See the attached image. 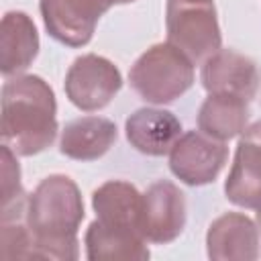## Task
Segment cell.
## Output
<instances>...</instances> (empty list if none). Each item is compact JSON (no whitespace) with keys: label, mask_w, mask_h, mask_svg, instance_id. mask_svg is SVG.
<instances>
[{"label":"cell","mask_w":261,"mask_h":261,"mask_svg":"<svg viewBox=\"0 0 261 261\" xmlns=\"http://www.w3.org/2000/svg\"><path fill=\"white\" fill-rule=\"evenodd\" d=\"M84 216L82 192L69 175L53 173L41 179L27 204L33 259H77V230Z\"/></svg>","instance_id":"cell-1"},{"label":"cell","mask_w":261,"mask_h":261,"mask_svg":"<svg viewBox=\"0 0 261 261\" xmlns=\"http://www.w3.org/2000/svg\"><path fill=\"white\" fill-rule=\"evenodd\" d=\"M57 137L53 88L39 75H12L2 86V143L20 157H33Z\"/></svg>","instance_id":"cell-2"},{"label":"cell","mask_w":261,"mask_h":261,"mask_svg":"<svg viewBox=\"0 0 261 261\" xmlns=\"http://www.w3.org/2000/svg\"><path fill=\"white\" fill-rule=\"evenodd\" d=\"M192 59L169 41L149 47L130 65L128 82L149 104L163 106L175 102L194 86Z\"/></svg>","instance_id":"cell-3"},{"label":"cell","mask_w":261,"mask_h":261,"mask_svg":"<svg viewBox=\"0 0 261 261\" xmlns=\"http://www.w3.org/2000/svg\"><path fill=\"white\" fill-rule=\"evenodd\" d=\"M167 41L184 51L192 63H204L222 49V35L214 0H167Z\"/></svg>","instance_id":"cell-4"},{"label":"cell","mask_w":261,"mask_h":261,"mask_svg":"<svg viewBox=\"0 0 261 261\" xmlns=\"http://www.w3.org/2000/svg\"><path fill=\"white\" fill-rule=\"evenodd\" d=\"M65 96L69 102L84 110L96 112L106 108L122 88V75L118 67L96 53H86L73 59L65 73Z\"/></svg>","instance_id":"cell-5"},{"label":"cell","mask_w":261,"mask_h":261,"mask_svg":"<svg viewBox=\"0 0 261 261\" xmlns=\"http://www.w3.org/2000/svg\"><path fill=\"white\" fill-rule=\"evenodd\" d=\"M228 159L224 141H216L202 130L181 133L169 151V169L186 186L200 188L212 184Z\"/></svg>","instance_id":"cell-6"},{"label":"cell","mask_w":261,"mask_h":261,"mask_svg":"<svg viewBox=\"0 0 261 261\" xmlns=\"http://www.w3.org/2000/svg\"><path fill=\"white\" fill-rule=\"evenodd\" d=\"M118 0H41L39 10L47 33L61 45L84 47L92 41L98 20Z\"/></svg>","instance_id":"cell-7"},{"label":"cell","mask_w":261,"mask_h":261,"mask_svg":"<svg viewBox=\"0 0 261 261\" xmlns=\"http://www.w3.org/2000/svg\"><path fill=\"white\" fill-rule=\"evenodd\" d=\"M188 206L184 192L167 179H159L143 194L141 230L147 243L167 245L173 243L186 228Z\"/></svg>","instance_id":"cell-8"},{"label":"cell","mask_w":261,"mask_h":261,"mask_svg":"<svg viewBox=\"0 0 261 261\" xmlns=\"http://www.w3.org/2000/svg\"><path fill=\"white\" fill-rule=\"evenodd\" d=\"M224 194L234 206L247 210L261 206V120L249 124L239 135L232 167L224 181Z\"/></svg>","instance_id":"cell-9"},{"label":"cell","mask_w":261,"mask_h":261,"mask_svg":"<svg viewBox=\"0 0 261 261\" xmlns=\"http://www.w3.org/2000/svg\"><path fill=\"white\" fill-rule=\"evenodd\" d=\"M200 80L208 94H230L251 102L257 96L261 73L251 57L234 49H218L202 63Z\"/></svg>","instance_id":"cell-10"},{"label":"cell","mask_w":261,"mask_h":261,"mask_svg":"<svg viewBox=\"0 0 261 261\" xmlns=\"http://www.w3.org/2000/svg\"><path fill=\"white\" fill-rule=\"evenodd\" d=\"M206 251L214 261H253L259 257V226L243 212H224L206 232Z\"/></svg>","instance_id":"cell-11"},{"label":"cell","mask_w":261,"mask_h":261,"mask_svg":"<svg viewBox=\"0 0 261 261\" xmlns=\"http://www.w3.org/2000/svg\"><path fill=\"white\" fill-rule=\"evenodd\" d=\"M124 133L133 149L149 157H161L167 155L179 139L181 122L173 112L165 108L145 106L126 118Z\"/></svg>","instance_id":"cell-12"},{"label":"cell","mask_w":261,"mask_h":261,"mask_svg":"<svg viewBox=\"0 0 261 261\" xmlns=\"http://www.w3.org/2000/svg\"><path fill=\"white\" fill-rule=\"evenodd\" d=\"M92 208L96 220L106 226L141 232L143 194L124 179H108L98 186L92 194Z\"/></svg>","instance_id":"cell-13"},{"label":"cell","mask_w":261,"mask_h":261,"mask_svg":"<svg viewBox=\"0 0 261 261\" xmlns=\"http://www.w3.org/2000/svg\"><path fill=\"white\" fill-rule=\"evenodd\" d=\"M39 55V33L27 12L10 10L0 24V71L6 77L20 75Z\"/></svg>","instance_id":"cell-14"},{"label":"cell","mask_w":261,"mask_h":261,"mask_svg":"<svg viewBox=\"0 0 261 261\" xmlns=\"http://www.w3.org/2000/svg\"><path fill=\"white\" fill-rule=\"evenodd\" d=\"M118 128L104 116H80L65 122L59 139V151L75 161H96L116 143Z\"/></svg>","instance_id":"cell-15"},{"label":"cell","mask_w":261,"mask_h":261,"mask_svg":"<svg viewBox=\"0 0 261 261\" xmlns=\"http://www.w3.org/2000/svg\"><path fill=\"white\" fill-rule=\"evenodd\" d=\"M86 255L90 261H114V259H128V261H145L149 259L147 239L141 232L124 230L106 226L100 220H92L86 234H84Z\"/></svg>","instance_id":"cell-16"},{"label":"cell","mask_w":261,"mask_h":261,"mask_svg":"<svg viewBox=\"0 0 261 261\" xmlns=\"http://www.w3.org/2000/svg\"><path fill=\"white\" fill-rule=\"evenodd\" d=\"M249 114L247 100L230 94H208L198 110V130L226 143L247 128Z\"/></svg>","instance_id":"cell-17"},{"label":"cell","mask_w":261,"mask_h":261,"mask_svg":"<svg viewBox=\"0 0 261 261\" xmlns=\"http://www.w3.org/2000/svg\"><path fill=\"white\" fill-rule=\"evenodd\" d=\"M29 194L20 186V165L16 153L2 145V206H10L18 200H24Z\"/></svg>","instance_id":"cell-18"},{"label":"cell","mask_w":261,"mask_h":261,"mask_svg":"<svg viewBox=\"0 0 261 261\" xmlns=\"http://www.w3.org/2000/svg\"><path fill=\"white\" fill-rule=\"evenodd\" d=\"M257 226H259V230H261V206L257 208Z\"/></svg>","instance_id":"cell-19"},{"label":"cell","mask_w":261,"mask_h":261,"mask_svg":"<svg viewBox=\"0 0 261 261\" xmlns=\"http://www.w3.org/2000/svg\"><path fill=\"white\" fill-rule=\"evenodd\" d=\"M130 2H137V0H118V4H130Z\"/></svg>","instance_id":"cell-20"}]
</instances>
